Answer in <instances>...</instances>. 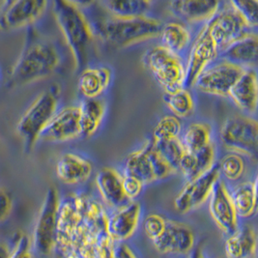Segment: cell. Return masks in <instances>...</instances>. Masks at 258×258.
<instances>
[{
  "mask_svg": "<svg viewBox=\"0 0 258 258\" xmlns=\"http://www.w3.org/2000/svg\"><path fill=\"white\" fill-rule=\"evenodd\" d=\"M113 246H107L105 247L100 254V258H113L112 257V249H113Z\"/></svg>",
  "mask_w": 258,
  "mask_h": 258,
  "instance_id": "ee69618b",
  "label": "cell"
},
{
  "mask_svg": "<svg viewBox=\"0 0 258 258\" xmlns=\"http://www.w3.org/2000/svg\"><path fill=\"white\" fill-rule=\"evenodd\" d=\"M60 93L58 84H52L36 98L20 118L17 132L24 141L25 152L32 151L42 132L57 112Z\"/></svg>",
  "mask_w": 258,
  "mask_h": 258,
  "instance_id": "277c9868",
  "label": "cell"
},
{
  "mask_svg": "<svg viewBox=\"0 0 258 258\" xmlns=\"http://www.w3.org/2000/svg\"><path fill=\"white\" fill-rule=\"evenodd\" d=\"M160 36L163 47L178 54L184 50L189 43L190 35L188 29L181 24L168 23L162 27Z\"/></svg>",
  "mask_w": 258,
  "mask_h": 258,
  "instance_id": "4dcf8cb0",
  "label": "cell"
},
{
  "mask_svg": "<svg viewBox=\"0 0 258 258\" xmlns=\"http://www.w3.org/2000/svg\"><path fill=\"white\" fill-rule=\"evenodd\" d=\"M60 62L61 56L56 46L36 29L30 28L7 86L14 88L44 80L57 70Z\"/></svg>",
  "mask_w": 258,
  "mask_h": 258,
  "instance_id": "6da1fadb",
  "label": "cell"
},
{
  "mask_svg": "<svg viewBox=\"0 0 258 258\" xmlns=\"http://www.w3.org/2000/svg\"><path fill=\"white\" fill-rule=\"evenodd\" d=\"M209 211L213 221L224 234L231 235L238 229V216L231 195L224 182L219 180L212 190Z\"/></svg>",
  "mask_w": 258,
  "mask_h": 258,
  "instance_id": "5bb4252c",
  "label": "cell"
},
{
  "mask_svg": "<svg viewBox=\"0 0 258 258\" xmlns=\"http://www.w3.org/2000/svg\"><path fill=\"white\" fill-rule=\"evenodd\" d=\"M166 221L167 220L164 219V217L157 214L148 215L145 218L143 223V228H144L145 234L147 235V237L152 242L163 232L166 224Z\"/></svg>",
  "mask_w": 258,
  "mask_h": 258,
  "instance_id": "74e56055",
  "label": "cell"
},
{
  "mask_svg": "<svg viewBox=\"0 0 258 258\" xmlns=\"http://www.w3.org/2000/svg\"><path fill=\"white\" fill-rule=\"evenodd\" d=\"M12 250V246H9L6 243L0 242V258H9Z\"/></svg>",
  "mask_w": 258,
  "mask_h": 258,
  "instance_id": "7bdbcfd3",
  "label": "cell"
},
{
  "mask_svg": "<svg viewBox=\"0 0 258 258\" xmlns=\"http://www.w3.org/2000/svg\"><path fill=\"white\" fill-rule=\"evenodd\" d=\"M53 14L59 28L74 56L77 70L82 69L89 56L94 33L79 2L57 0L53 2Z\"/></svg>",
  "mask_w": 258,
  "mask_h": 258,
  "instance_id": "7a4b0ae2",
  "label": "cell"
},
{
  "mask_svg": "<svg viewBox=\"0 0 258 258\" xmlns=\"http://www.w3.org/2000/svg\"><path fill=\"white\" fill-rule=\"evenodd\" d=\"M80 107V123L81 136L90 138L100 128L105 116V103L97 99H86Z\"/></svg>",
  "mask_w": 258,
  "mask_h": 258,
  "instance_id": "484cf974",
  "label": "cell"
},
{
  "mask_svg": "<svg viewBox=\"0 0 258 258\" xmlns=\"http://www.w3.org/2000/svg\"><path fill=\"white\" fill-rule=\"evenodd\" d=\"M44 0H10L0 6V29L12 31L37 22L47 10Z\"/></svg>",
  "mask_w": 258,
  "mask_h": 258,
  "instance_id": "9c48e42d",
  "label": "cell"
},
{
  "mask_svg": "<svg viewBox=\"0 0 258 258\" xmlns=\"http://www.w3.org/2000/svg\"><path fill=\"white\" fill-rule=\"evenodd\" d=\"M9 258H34L30 250V243L24 234H20L16 239Z\"/></svg>",
  "mask_w": 258,
  "mask_h": 258,
  "instance_id": "f35d334b",
  "label": "cell"
},
{
  "mask_svg": "<svg viewBox=\"0 0 258 258\" xmlns=\"http://www.w3.org/2000/svg\"><path fill=\"white\" fill-rule=\"evenodd\" d=\"M144 148L146 149V151L150 157L156 180H162L164 178H167L172 173L176 172V170L164 160V157L158 150L153 140L147 141L144 145Z\"/></svg>",
  "mask_w": 258,
  "mask_h": 258,
  "instance_id": "836d02e7",
  "label": "cell"
},
{
  "mask_svg": "<svg viewBox=\"0 0 258 258\" xmlns=\"http://www.w3.org/2000/svg\"><path fill=\"white\" fill-rule=\"evenodd\" d=\"M92 172L91 163L73 153L62 155L56 164V175L61 182L67 185L83 183L89 179Z\"/></svg>",
  "mask_w": 258,
  "mask_h": 258,
  "instance_id": "ffe728a7",
  "label": "cell"
},
{
  "mask_svg": "<svg viewBox=\"0 0 258 258\" xmlns=\"http://www.w3.org/2000/svg\"><path fill=\"white\" fill-rule=\"evenodd\" d=\"M230 6L233 7L243 20L246 22L248 27H256L258 24V1L257 0H246V1H230Z\"/></svg>",
  "mask_w": 258,
  "mask_h": 258,
  "instance_id": "8d00e7d4",
  "label": "cell"
},
{
  "mask_svg": "<svg viewBox=\"0 0 258 258\" xmlns=\"http://www.w3.org/2000/svg\"><path fill=\"white\" fill-rule=\"evenodd\" d=\"M163 100L176 117H188L195 109L194 98L184 88L174 92H164Z\"/></svg>",
  "mask_w": 258,
  "mask_h": 258,
  "instance_id": "1f68e13d",
  "label": "cell"
},
{
  "mask_svg": "<svg viewBox=\"0 0 258 258\" xmlns=\"http://www.w3.org/2000/svg\"><path fill=\"white\" fill-rule=\"evenodd\" d=\"M59 204L57 189L48 188L33 232V248L38 254L48 255L55 249Z\"/></svg>",
  "mask_w": 258,
  "mask_h": 258,
  "instance_id": "52a82bcc",
  "label": "cell"
},
{
  "mask_svg": "<svg viewBox=\"0 0 258 258\" xmlns=\"http://www.w3.org/2000/svg\"><path fill=\"white\" fill-rule=\"evenodd\" d=\"M96 185L102 199L110 207L120 209L131 202L123 189L122 175L114 168L104 167L99 170Z\"/></svg>",
  "mask_w": 258,
  "mask_h": 258,
  "instance_id": "ac0fdd59",
  "label": "cell"
},
{
  "mask_svg": "<svg viewBox=\"0 0 258 258\" xmlns=\"http://www.w3.org/2000/svg\"><path fill=\"white\" fill-rule=\"evenodd\" d=\"M125 175L140 180L143 185L157 181L150 157L144 146L141 150L130 154L126 159Z\"/></svg>",
  "mask_w": 258,
  "mask_h": 258,
  "instance_id": "83f0119b",
  "label": "cell"
},
{
  "mask_svg": "<svg viewBox=\"0 0 258 258\" xmlns=\"http://www.w3.org/2000/svg\"><path fill=\"white\" fill-rule=\"evenodd\" d=\"M182 125L179 118L174 115H166L161 118L153 131V141L155 142L172 141L179 139Z\"/></svg>",
  "mask_w": 258,
  "mask_h": 258,
  "instance_id": "d6a6232c",
  "label": "cell"
},
{
  "mask_svg": "<svg viewBox=\"0 0 258 258\" xmlns=\"http://www.w3.org/2000/svg\"><path fill=\"white\" fill-rule=\"evenodd\" d=\"M215 164V147L209 144L197 153L186 152L182 158L178 169L187 181H191L207 172Z\"/></svg>",
  "mask_w": 258,
  "mask_h": 258,
  "instance_id": "cb8c5ba5",
  "label": "cell"
},
{
  "mask_svg": "<svg viewBox=\"0 0 258 258\" xmlns=\"http://www.w3.org/2000/svg\"><path fill=\"white\" fill-rule=\"evenodd\" d=\"M189 258H204V256H203L201 250H200V249H195V250L191 252L190 257Z\"/></svg>",
  "mask_w": 258,
  "mask_h": 258,
  "instance_id": "f6af8a7d",
  "label": "cell"
},
{
  "mask_svg": "<svg viewBox=\"0 0 258 258\" xmlns=\"http://www.w3.org/2000/svg\"><path fill=\"white\" fill-rule=\"evenodd\" d=\"M231 195L237 216L250 218L257 210V182H244L235 188Z\"/></svg>",
  "mask_w": 258,
  "mask_h": 258,
  "instance_id": "4316f807",
  "label": "cell"
},
{
  "mask_svg": "<svg viewBox=\"0 0 258 258\" xmlns=\"http://www.w3.org/2000/svg\"><path fill=\"white\" fill-rule=\"evenodd\" d=\"M223 145L236 154L256 160L258 154V124L252 118L235 115L227 118L221 128Z\"/></svg>",
  "mask_w": 258,
  "mask_h": 258,
  "instance_id": "8992f818",
  "label": "cell"
},
{
  "mask_svg": "<svg viewBox=\"0 0 258 258\" xmlns=\"http://www.w3.org/2000/svg\"><path fill=\"white\" fill-rule=\"evenodd\" d=\"M219 164L221 174L228 180L236 181L243 176L245 172V162L239 154H230L223 157Z\"/></svg>",
  "mask_w": 258,
  "mask_h": 258,
  "instance_id": "d590c367",
  "label": "cell"
},
{
  "mask_svg": "<svg viewBox=\"0 0 258 258\" xmlns=\"http://www.w3.org/2000/svg\"><path fill=\"white\" fill-rule=\"evenodd\" d=\"M181 141L187 152H199L211 144V127L202 122L191 123L187 127Z\"/></svg>",
  "mask_w": 258,
  "mask_h": 258,
  "instance_id": "f546056e",
  "label": "cell"
},
{
  "mask_svg": "<svg viewBox=\"0 0 258 258\" xmlns=\"http://www.w3.org/2000/svg\"><path fill=\"white\" fill-rule=\"evenodd\" d=\"M219 51V47L205 24L190 49L186 67V80L184 85L192 87L200 74L207 68V66L218 55Z\"/></svg>",
  "mask_w": 258,
  "mask_h": 258,
  "instance_id": "4fadbf2b",
  "label": "cell"
},
{
  "mask_svg": "<svg viewBox=\"0 0 258 258\" xmlns=\"http://www.w3.org/2000/svg\"><path fill=\"white\" fill-rule=\"evenodd\" d=\"M170 11L177 17L188 22L210 21L219 12L220 2L212 0L171 1L168 3Z\"/></svg>",
  "mask_w": 258,
  "mask_h": 258,
  "instance_id": "7402d4cb",
  "label": "cell"
},
{
  "mask_svg": "<svg viewBox=\"0 0 258 258\" xmlns=\"http://www.w3.org/2000/svg\"><path fill=\"white\" fill-rule=\"evenodd\" d=\"M257 49V36L247 33L221 50V57L223 61L245 68L256 64Z\"/></svg>",
  "mask_w": 258,
  "mask_h": 258,
  "instance_id": "44dd1931",
  "label": "cell"
},
{
  "mask_svg": "<svg viewBox=\"0 0 258 258\" xmlns=\"http://www.w3.org/2000/svg\"><path fill=\"white\" fill-rule=\"evenodd\" d=\"M100 4L110 14V17L135 19L144 17L150 9L152 2L147 0H111L102 1Z\"/></svg>",
  "mask_w": 258,
  "mask_h": 258,
  "instance_id": "f1b7e54d",
  "label": "cell"
},
{
  "mask_svg": "<svg viewBox=\"0 0 258 258\" xmlns=\"http://www.w3.org/2000/svg\"><path fill=\"white\" fill-rule=\"evenodd\" d=\"M141 204L131 201L107 219V233L114 242H122L136 232L141 220Z\"/></svg>",
  "mask_w": 258,
  "mask_h": 258,
  "instance_id": "e0dca14e",
  "label": "cell"
},
{
  "mask_svg": "<svg viewBox=\"0 0 258 258\" xmlns=\"http://www.w3.org/2000/svg\"><path fill=\"white\" fill-rule=\"evenodd\" d=\"M82 225V216L74 195L60 200L55 248L62 254V258H79L75 252V245Z\"/></svg>",
  "mask_w": 258,
  "mask_h": 258,
  "instance_id": "ba28073f",
  "label": "cell"
},
{
  "mask_svg": "<svg viewBox=\"0 0 258 258\" xmlns=\"http://www.w3.org/2000/svg\"><path fill=\"white\" fill-rule=\"evenodd\" d=\"M112 257L113 258H138L135 252L130 248L129 246L123 243H120L113 246L112 249Z\"/></svg>",
  "mask_w": 258,
  "mask_h": 258,
  "instance_id": "b9f144b4",
  "label": "cell"
},
{
  "mask_svg": "<svg viewBox=\"0 0 258 258\" xmlns=\"http://www.w3.org/2000/svg\"><path fill=\"white\" fill-rule=\"evenodd\" d=\"M122 184L124 192L130 201L136 200L141 196L144 186L140 180L129 175L122 176Z\"/></svg>",
  "mask_w": 258,
  "mask_h": 258,
  "instance_id": "ab89813d",
  "label": "cell"
},
{
  "mask_svg": "<svg viewBox=\"0 0 258 258\" xmlns=\"http://www.w3.org/2000/svg\"><path fill=\"white\" fill-rule=\"evenodd\" d=\"M155 144L164 160L177 170L182 158L187 152L181 140L176 139L172 141L155 142Z\"/></svg>",
  "mask_w": 258,
  "mask_h": 258,
  "instance_id": "e575fe53",
  "label": "cell"
},
{
  "mask_svg": "<svg viewBox=\"0 0 258 258\" xmlns=\"http://www.w3.org/2000/svg\"><path fill=\"white\" fill-rule=\"evenodd\" d=\"M58 258H62V257H58Z\"/></svg>",
  "mask_w": 258,
  "mask_h": 258,
  "instance_id": "bcb514c9",
  "label": "cell"
},
{
  "mask_svg": "<svg viewBox=\"0 0 258 258\" xmlns=\"http://www.w3.org/2000/svg\"><path fill=\"white\" fill-rule=\"evenodd\" d=\"M81 136L80 107L66 106L54 114L42 132L40 140L46 141H67Z\"/></svg>",
  "mask_w": 258,
  "mask_h": 258,
  "instance_id": "9a60e30c",
  "label": "cell"
},
{
  "mask_svg": "<svg viewBox=\"0 0 258 258\" xmlns=\"http://www.w3.org/2000/svg\"><path fill=\"white\" fill-rule=\"evenodd\" d=\"M245 70L246 68L223 61L203 71L195 85L203 93L227 97Z\"/></svg>",
  "mask_w": 258,
  "mask_h": 258,
  "instance_id": "30bf717a",
  "label": "cell"
},
{
  "mask_svg": "<svg viewBox=\"0 0 258 258\" xmlns=\"http://www.w3.org/2000/svg\"><path fill=\"white\" fill-rule=\"evenodd\" d=\"M219 164H215L207 172L191 181H188L174 200L177 212L185 214L203 204L211 196L216 183L220 180Z\"/></svg>",
  "mask_w": 258,
  "mask_h": 258,
  "instance_id": "8fae6325",
  "label": "cell"
},
{
  "mask_svg": "<svg viewBox=\"0 0 258 258\" xmlns=\"http://www.w3.org/2000/svg\"><path fill=\"white\" fill-rule=\"evenodd\" d=\"M257 251V236L250 226L237 229L229 235L224 243L227 258H255Z\"/></svg>",
  "mask_w": 258,
  "mask_h": 258,
  "instance_id": "603a6c76",
  "label": "cell"
},
{
  "mask_svg": "<svg viewBox=\"0 0 258 258\" xmlns=\"http://www.w3.org/2000/svg\"><path fill=\"white\" fill-rule=\"evenodd\" d=\"M161 253H188L195 246V235L188 225L166 221L163 232L152 242Z\"/></svg>",
  "mask_w": 258,
  "mask_h": 258,
  "instance_id": "2e32d148",
  "label": "cell"
},
{
  "mask_svg": "<svg viewBox=\"0 0 258 258\" xmlns=\"http://www.w3.org/2000/svg\"><path fill=\"white\" fill-rule=\"evenodd\" d=\"M162 23L147 16L135 19L110 17L97 24L98 35L116 47H125L160 36Z\"/></svg>",
  "mask_w": 258,
  "mask_h": 258,
  "instance_id": "3957f363",
  "label": "cell"
},
{
  "mask_svg": "<svg viewBox=\"0 0 258 258\" xmlns=\"http://www.w3.org/2000/svg\"><path fill=\"white\" fill-rule=\"evenodd\" d=\"M144 62L164 92H174L183 88L186 67L178 54L163 46H156L145 53Z\"/></svg>",
  "mask_w": 258,
  "mask_h": 258,
  "instance_id": "5b68a950",
  "label": "cell"
},
{
  "mask_svg": "<svg viewBox=\"0 0 258 258\" xmlns=\"http://www.w3.org/2000/svg\"><path fill=\"white\" fill-rule=\"evenodd\" d=\"M229 97L242 110L252 113L257 108V74L254 69H246L232 86Z\"/></svg>",
  "mask_w": 258,
  "mask_h": 258,
  "instance_id": "d6986e66",
  "label": "cell"
},
{
  "mask_svg": "<svg viewBox=\"0 0 258 258\" xmlns=\"http://www.w3.org/2000/svg\"><path fill=\"white\" fill-rule=\"evenodd\" d=\"M111 81V73L106 67L86 68L79 78V91L86 99H97L103 94Z\"/></svg>",
  "mask_w": 258,
  "mask_h": 258,
  "instance_id": "d4e9b609",
  "label": "cell"
},
{
  "mask_svg": "<svg viewBox=\"0 0 258 258\" xmlns=\"http://www.w3.org/2000/svg\"><path fill=\"white\" fill-rule=\"evenodd\" d=\"M13 209V200L10 192L5 188H0V223L5 221Z\"/></svg>",
  "mask_w": 258,
  "mask_h": 258,
  "instance_id": "60d3db41",
  "label": "cell"
},
{
  "mask_svg": "<svg viewBox=\"0 0 258 258\" xmlns=\"http://www.w3.org/2000/svg\"><path fill=\"white\" fill-rule=\"evenodd\" d=\"M206 26L219 50H223L236 40L246 35V29L248 28L240 14L231 6L217 13Z\"/></svg>",
  "mask_w": 258,
  "mask_h": 258,
  "instance_id": "7c38bea8",
  "label": "cell"
}]
</instances>
